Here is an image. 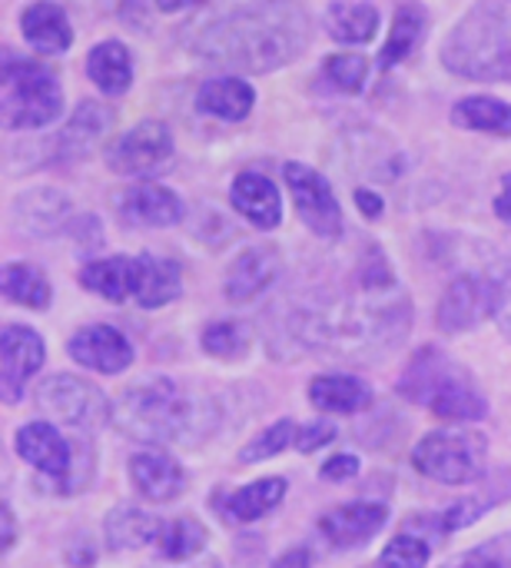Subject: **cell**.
Listing matches in <instances>:
<instances>
[{"label": "cell", "instance_id": "obj_38", "mask_svg": "<svg viewBox=\"0 0 511 568\" xmlns=\"http://www.w3.org/2000/svg\"><path fill=\"white\" fill-rule=\"evenodd\" d=\"M379 562L386 568H426L429 566V546L416 536H399L396 542L386 546Z\"/></svg>", "mask_w": 511, "mask_h": 568}, {"label": "cell", "instance_id": "obj_27", "mask_svg": "<svg viewBox=\"0 0 511 568\" xmlns=\"http://www.w3.org/2000/svg\"><path fill=\"white\" fill-rule=\"evenodd\" d=\"M86 77L106 97H123L133 87V60L120 40H103L86 57Z\"/></svg>", "mask_w": 511, "mask_h": 568}, {"label": "cell", "instance_id": "obj_2", "mask_svg": "<svg viewBox=\"0 0 511 568\" xmlns=\"http://www.w3.org/2000/svg\"><path fill=\"white\" fill-rule=\"evenodd\" d=\"M313 17L299 0H253L209 20L193 47L203 60L239 73H273L306 53Z\"/></svg>", "mask_w": 511, "mask_h": 568}, {"label": "cell", "instance_id": "obj_47", "mask_svg": "<svg viewBox=\"0 0 511 568\" xmlns=\"http://www.w3.org/2000/svg\"><path fill=\"white\" fill-rule=\"evenodd\" d=\"M3 529H7V532H3V549H10V546H13V516H10L7 506H3Z\"/></svg>", "mask_w": 511, "mask_h": 568}, {"label": "cell", "instance_id": "obj_34", "mask_svg": "<svg viewBox=\"0 0 511 568\" xmlns=\"http://www.w3.org/2000/svg\"><path fill=\"white\" fill-rule=\"evenodd\" d=\"M209 532L203 523H196L193 516H183L170 526L160 529V539H156V549L166 562H190L193 556L203 552Z\"/></svg>", "mask_w": 511, "mask_h": 568}, {"label": "cell", "instance_id": "obj_8", "mask_svg": "<svg viewBox=\"0 0 511 568\" xmlns=\"http://www.w3.org/2000/svg\"><path fill=\"white\" fill-rule=\"evenodd\" d=\"M37 409L70 429H100L110 419L113 403H106V396L93 383L57 373L37 386Z\"/></svg>", "mask_w": 511, "mask_h": 568}, {"label": "cell", "instance_id": "obj_1", "mask_svg": "<svg viewBox=\"0 0 511 568\" xmlns=\"http://www.w3.org/2000/svg\"><path fill=\"white\" fill-rule=\"evenodd\" d=\"M409 326L412 303L379 246L362 253L352 290L323 293L296 306L289 320V333L299 346L343 363L379 359L409 336Z\"/></svg>", "mask_w": 511, "mask_h": 568}, {"label": "cell", "instance_id": "obj_33", "mask_svg": "<svg viewBox=\"0 0 511 568\" xmlns=\"http://www.w3.org/2000/svg\"><path fill=\"white\" fill-rule=\"evenodd\" d=\"M0 286L10 303L30 306V310H43L50 303V283H47L43 270H37L30 263H7Z\"/></svg>", "mask_w": 511, "mask_h": 568}, {"label": "cell", "instance_id": "obj_10", "mask_svg": "<svg viewBox=\"0 0 511 568\" xmlns=\"http://www.w3.org/2000/svg\"><path fill=\"white\" fill-rule=\"evenodd\" d=\"M283 176H286V186L299 210V220L323 240L343 236V210H339V200H336L329 180L306 163H286Z\"/></svg>", "mask_w": 511, "mask_h": 568}, {"label": "cell", "instance_id": "obj_41", "mask_svg": "<svg viewBox=\"0 0 511 568\" xmlns=\"http://www.w3.org/2000/svg\"><path fill=\"white\" fill-rule=\"evenodd\" d=\"M499 296H495V320L502 326V333L511 339V260L505 263V270L495 276Z\"/></svg>", "mask_w": 511, "mask_h": 568}, {"label": "cell", "instance_id": "obj_32", "mask_svg": "<svg viewBox=\"0 0 511 568\" xmlns=\"http://www.w3.org/2000/svg\"><path fill=\"white\" fill-rule=\"evenodd\" d=\"M160 529L163 523L133 509V506H116L106 523H103V536H106V546L110 549H140L146 542H156L160 539Z\"/></svg>", "mask_w": 511, "mask_h": 568}, {"label": "cell", "instance_id": "obj_31", "mask_svg": "<svg viewBox=\"0 0 511 568\" xmlns=\"http://www.w3.org/2000/svg\"><path fill=\"white\" fill-rule=\"evenodd\" d=\"M309 399L326 413H359L372 403V393L362 379L352 376H316L309 383Z\"/></svg>", "mask_w": 511, "mask_h": 568}, {"label": "cell", "instance_id": "obj_49", "mask_svg": "<svg viewBox=\"0 0 511 568\" xmlns=\"http://www.w3.org/2000/svg\"><path fill=\"white\" fill-rule=\"evenodd\" d=\"M372 568H386V566H382V562H379V566H372Z\"/></svg>", "mask_w": 511, "mask_h": 568}, {"label": "cell", "instance_id": "obj_7", "mask_svg": "<svg viewBox=\"0 0 511 568\" xmlns=\"http://www.w3.org/2000/svg\"><path fill=\"white\" fill-rule=\"evenodd\" d=\"M486 456H489V443L479 433H429L416 446L412 463L422 476L436 483L466 486L482 476Z\"/></svg>", "mask_w": 511, "mask_h": 568}, {"label": "cell", "instance_id": "obj_12", "mask_svg": "<svg viewBox=\"0 0 511 568\" xmlns=\"http://www.w3.org/2000/svg\"><path fill=\"white\" fill-rule=\"evenodd\" d=\"M13 449L23 463H30L37 473L50 476L57 483V493L67 489L73 469H76V446H70L50 423H30L17 433Z\"/></svg>", "mask_w": 511, "mask_h": 568}, {"label": "cell", "instance_id": "obj_4", "mask_svg": "<svg viewBox=\"0 0 511 568\" xmlns=\"http://www.w3.org/2000/svg\"><path fill=\"white\" fill-rule=\"evenodd\" d=\"M442 67L472 83H511V0H479L446 37Z\"/></svg>", "mask_w": 511, "mask_h": 568}, {"label": "cell", "instance_id": "obj_3", "mask_svg": "<svg viewBox=\"0 0 511 568\" xmlns=\"http://www.w3.org/2000/svg\"><path fill=\"white\" fill-rule=\"evenodd\" d=\"M110 419L130 439L150 446H186L216 429L219 409L209 396L173 379H143L113 399Z\"/></svg>", "mask_w": 511, "mask_h": 568}, {"label": "cell", "instance_id": "obj_24", "mask_svg": "<svg viewBox=\"0 0 511 568\" xmlns=\"http://www.w3.org/2000/svg\"><path fill=\"white\" fill-rule=\"evenodd\" d=\"M196 103L209 116L239 123L249 116V110L256 103V90L243 77H213L196 90Z\"/></svg>", "mask_w": 511, "mask_h": 568}, {"label": "cell", "instance_id": "obj_21", "mask_svg": "<svg viewBox=\"0 0 511 568\" xmlns=\"http://www.w3.org/2000/svg\"><path fill=\"white\" fill-rule=\"evenodd\" d=\"M233 206L239 210V216H246L256 230H276L283 220V200L279 190L269 176L246 170L233 180Z\"/></svg>", "mask_w": 511, "mask_h": 568}, {"label": "cell", "instance_id": "obj_37", "mask_svg": "<svg viewBox=\"0 0 511 568\" xmlns=\"http://www.w3.org/2000/svg\"><path fill=\"white\" fill-rule=\"evenodd\" d=\"M323 73L339 93H359L369 80V60L362 53H333Z\"/></svg>", "mask_w": 511, "mask_h": 568}, {"label": "cell", "instance_id": "obj_42", "mask_svg": "<svg viewBox=\"0 0 511 568\" xmlns=\"http://www.w3.org/2000/svg\"><path fill=\"white\" fill-rule=\"evenodd\" d=\"M359 473V459L356 456H336L323 466V476L333 479V483H346Z\"/></svg>", "mask_w": 511, "mask_h": 568}, {"label": "cell", "instance_id": "obj_15", "mask_svg": "<svg viewBox=\"0 0 511 568\" xmlns=\"http://www.w3.org/2000/svg\"><path fill=\"white\" fill-rule=\"evenodd\" d=\"M113 120L116 116H113V110L106 103H100V100H80L76 110H73V116L67 120V126L57 133L53 153L60 160H83V156H90L110 136Z\"/></svg>", "mask_w": 511, "mask_h": 568}, {"label": "cell", "instance_id": "obj_17", "mask_svg": "<svg viewBox=\"0 0 511 568\" xmlns=\"http://www.w3.org/2000/svg\"><path fill=\"white\" fill-rule=\"evenodd\" d=\"M120 220L130 223V226H176L186 213L183 200L170 190V186H160V183H136L130 190H123L120 203Z\"/></svg>", "mask_w": 511, "mask_h": 568}, {"label": "cell", "instance_id": "obj_26", "mask_svg": "<svg viewBox=\"0 0 511 568\" xmlns=\"http://www.w3.org/2000/svg\"><path fill=\"white\" fill-rule=\"evenodd\" d=\"M429 33V13L422 3H399L396 7V17H392V30H389V40L379 53V70L389 73L392 67H399L402 60L412 57V50L422 43V37Z\"/></svg>", "mask_w": 511, "mask_h": 568}, {"label": "cell", "instance_id": "obj_19", "mask_svg": "<svg viewBox=\"0 0 511 568\" xmlns=\"http://www.w3.org/2000/svg\"><path fill=\"white\" fill-rule=\"evenodd\" d=\"M20 33L23 40L37 50V53H47V57H57V53H67L70 43H73V27H70V17L60 3L53 0H37L23 10L20 17Z\"/></svg>", "mask_w": 511, "mask_h": 568}, {"label": "cell", "instance_id": "obj_14", "mask_svg": "<svg viewBox=\"0 0 511 568\" xmlns=\"http://www.w3.org/2000/svg\"><path fill=\"white\" fill-rule=\"evenodd\" d=\"M43 366V339L27 326H7L0 339V396L17 403L27 379Z\"/></svg>", "mask_w": 511, "mask_h": 568}, {"label": "cell", "instance_id": "obj_25", "mask_svg": "<svg viewBox=\"0 0 511 568\" xmlns=\"http://www.w3.org/2000/svg\"><path fill=\"white\" fill-rule=\"evenodd\" d=\"M80 283L110 303H126L136 296V256L93 260L80 270Z\"/></svg>", "mask_w": 511, "mask_h": 568}, {"label": "cell", "instance_id": "obj_5", "mask_svg": "<svg viewBox=\"0 0 511 568\" xmlns=\"http://www.w3.org/2000/svg\"><path fill=\"white\" fill-rule=\"evenodd\" d=\"M399 396L416 406H429L436 416L452 423H476L489 413L472 373L449 359L439 346H426L412 356L399 379Z\"/></svg>", "mask_w": 511, "mask_h": 568}, {"label": "cell", "instance_id": "obj_13", "mask_svg": "<svg viewBox=\"0 0 511 568\" xmlns=\"http://www.w3.org/2000/svg\"><path fill=\"white\" fill-rule=\"evenodd\" d=\"M10 220H13L17 233L33 236V240H50L73 226V203L60 190L37 186L13 200Z\"/></svg>", "mask_w": 511, "mask_h": 568}, {"label": "cell", "instance_id": "obj_30", "mask_svg": "<svg viewBox=\"0 0 511 568\" xmlns=\"http://www.w3.org/2000/svg\"><path fill=\"white\" fill-rule=\"evenodd\" d=\"M452 123L489 136H511V103L499 97H466L452 106Z\"/></svg>", "mask_w": 511, "mask_h": 568}, {"label": "cell", "instance_id": "obj_46", "mask_svg": "<svg viewBox=\"0 0 511 568\" xmlns=\"http://www.w3.org/2000/svg\"><path fill=\"white\" fill-rule=\"evenodd\" d=\"M193 3H200V0H156V7H160L163 13H176V10H186V7H193Z\"/></svg>", "mask_w": 511, "mask_h": 568}, {"label": "cell", "instance_id": "obj_44", "mask_svg": "<svg viewBox=\"0 0 511 568\" xmlns=\"http://www.w3.org/2000/svg\"><path fill=\"white\" fill-rule=\"evenodd\" d=\"M495 216L511 226V173L502 176V190H499V196H495Z\"/></svg>", "mask_w": 511, "mask_h": 568}, {"label": "cell", "instance_id": "obj_18", "mask_svg": "<svg viewBox=\"0 0 511 568\" xmlns=\"http://www.w3.org/2000/svg\"><path fill=\"white\" fill-rule=\"evenodd\" d=\"M283 273V256L276 246H249L226 270V296L233 303H249L263 296Z\"/></svg>", "mask_w": 511, "mask_h": 568}, {"label": "cell", "instance_id": "obj_39", "mask_svg": "<svg viewBox=\"0 0 511 568\" xmlns=\"http://www.w3.org/2000/svg\"><path fill=\"white\" fill-rule=\"evenodd\" d=\"M452 568H511V532L499 536L479 549H472L469 556H462Z\"/></svg>", "mask_w": 511, "mask_h": 568}, {"label": "cell", "instance_id": "obj_23", "mask_svg": "<svg viewBox=\"0 0 511 568\" xmlns=\"http://www.w3.org/2000/svg\"><path fill=\"white\" fill-rule=\"evenodd\" d=\"M183 290V270L180 263L166 260V256H136V303L143 310H156L166 306L180 296Z\"/></svg>", "mask_w": 511, "mask_h": 568}, {"label": "cell", "instance_id": "obj_6", "mask_svg": "<svg viewBox=\"0 0 511 568\" xmlns=\"http://www.w3.org/2000/svg\"><path fill=\"white\" fill-rule=\"evenodd\" d=\"M63 110V90L57 77L33 63L3 53L0 70V123L7 130H40L50 126Z\"/></svg>", "mask_w": 511, "mask_h": 568}, {"label": "cell", "instance_id": "obj_45", "mask_svg": "<svg viewBox=\"0 0 511 568\" xmlns=\"http://www.w3.org/2000/svg\"><path fill=\"white\" fill-rule=\"evenodd\" d=\"M273 568H313V556L306 549H289Z\"/></svg>", "mask_w": 511, "mask_h": 568}, {"label": "cell", "instance_id": "obj_28", "mask_svg": "<svg viewBox=\"0 0 511 568\" xmlns=\"http://www.w3.org/2000/svg\"><path fill=\"white\" fill-rule=\"evenodd\" d=\"M323 27L339 43H369L379 30V10L369 0H336L326 7Z\"/></svg>", "mask_w": 511, "mask_h": 568}, {"label": "cell", "instance_id": "obj_9", "mask_svg": "<svg viewBox=\"0 0 511 568\" xmlns=\"http://www.w3.org/2000/svg\"><path fill=\"white\" fill-rule=\"evenodd\" d=\"M173 163V133L160 120H143L106 146V166L120 176H156Z\"/></svg>", "mask_w": 511, "mask_h": 568}, {"label": "cell", "instance_id": "obj_48", "mask_svg": "<svg viewBox=\"0 0 511 568\" xmlns=\"http://www.w3.org/2000/svg\"><path fill=\"white\" fill-rule=\"evenodd\" d=\"M186 568H219V562L216 559H203V562H193V566Z\"/></svg>", "mask_w": 511, "mask_h": 568}, {"label": "cell", "instance_id": "obj_29", "mask_svg": "<svg viewBox=\"0 0 511 568\" xmlns=\"http://www.w3.org/2000/svg\"><path fill=\"white\" fill-rule=\"evenodd\" d=\"M283 496H286V479L273 476V479H259V483L236 489L233 496L219 499V509L229 523H256L273 506H279Z\"/></svg>", "mask_w": 511, "mask_h": 568}, {"label": "cell", "instance_id": "obj_40", "mask_svg": "<svg viewBox=\"0 0 511 568\" xmlns=\"http://www.w3.org/2000/svg\"><path fill=\"white\" fill-rule=\"evenodd\" d=\"M333 439H336V426L326 423V419H319V423H309V426L299 429L296 446H299V453H316V449L329 446Z\"/></svg>", "mask_w": 511, "mask_h": 568}, {"label": "cell", "instance_id": "obj_22", "mask_svg": "<svg viewBox=\"0 0 511 568\" xmlns=\"http://www.w3.org/2000/svg\"><path fill=\"white\" fill-rule=\"evenodd\" d=\"M130 479L133 486L140 489L143 499L150 503H173L183 486H186V476L180 469V463L166 453H140L130 459Z\"/></svg>", "mask_w": 511, "mask_h": 568}, {"label": "cell", "instance_id": "obj_43", "mask_svg": "<svg viewBox=\"0 0 511 568\" xmlns=\"http://www.w3.org/2000/svg\"><path fill=\"white\" fill-rule=\"evenodd\" d=\"M356 206L362 210V216H366V220H379L386 203H382V196H379V193H372V190L359 186V190H356Z\"/></svg>", "mask_w": 511, "mask_h": 568}, {"label": "cell", "instance_id": "obj_11", "mask_svg": "<svg viewBox=\"0 0 511 568\" xmlns=\"http://www.w3.org/2000/svg\"><path fill=\"white\" fill-rule=\"evenodd\" d=\"M495 296H499L495 280L476 276V273L456 276L449 283V290L442 293V303L436 310L439 329H446V333H466V329L479 326L482 320L495 316Z\"/></svg>", "mask_w": 511, "mask_h": 568}, {"label": "cell", "instance_id": "obj_20", "mask_svg": "<svg viewBox=\"0 0 511 568\" xmlns=\"http://www.w3.org/2000/svg\"><path fill=\"white\" fill-rule=\"evenodd\" d=\"M389 513L386 506H376V503H352V506H343V509H333L319 519V532L339 546V549H352V546H362L369 542L382 526H386Z\"/></svg>", "mask_w": 511, "mask_h": 568}, {"label": "cell", "instance_id": "obj_16", "mask_svg": "<svg viewBox=\"0 0 511 568\" xmlns=\"http://www.w3.org/2000/svg\"><path fill=\"white\" fill-rule=\"evenodd\" d=\"M67 349L80 366H86L93 373H103V376H116L133 363L130 339L113 326H86L76 336H70Z\"/></svg>", "mask_w": 511, "mask_h": 568}, {"label": "cell", "instance_id": "obj_36", "mask_svg": "<svg viewBox=\"0 0 511 568\" xmlns=\"http://www.w3.org/2000/svg\"><path fill=\"white\" fill-rule=\"evenodd\" d=\"M299 439V426L293 419H283L276 426H269L266 433H259L249 446L239 449V463H266L273 456H279L283 449H289Z\"/></svg>", "mask_w": 511, "mask_h": 568}, {"label": "cell", "instance_id": "obj_35", "mask_svg": "<svg viewBox=\"0 0 511 568\" xmlns=\"http://www.w3.org/2000/svg\"><path fill=\"white\" fill-rule=\"evenodd\" d=\"M249 329L243 323H213L203 329V349L216 359H239L249 349Z\"/></svg>", "mask_w": 511, "mask_h": 568}]
</instances>
